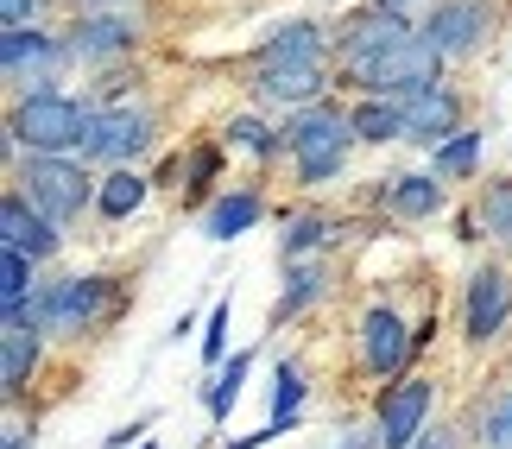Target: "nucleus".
<instances>
[{"label":"nucleus","instance_id":"6","mask_svg":"<svg viewBox=\"0 0 512 449\" xmlns=\"http://www.w3.org/2000/svg\"><path fill=\"white\" fill-rule=\"evenodd\" d=\"M424 38L443 57H462V51H475L481 38H494V7H487V0H443V7L430 13Z\"/></svg>","mask_w":512,"mask_h":449},{"label":"nucleus","instance_id":"15","mask_svg":"<svg viewBox=\"0 0 512 449\" xmlns=\"http://www.w3.org/2000/svg\"><path fill=\"white\" fill-rule=\"evenodd\" d=\"M127 45H133V19H121V13H95L70 38L76 57H114V51H127Z\"/></svg>","mask_w":512,"mask_h":449},{"label":"nucleus","instance_id":"1","mask_svg":"<svg viewBox=\"0 0 512 449\" xmlns=\"http://www.w3.org/2000/svg\"><path fill=\"white\" fill-rule=\"evenodd\" d=\"M354 70V83H367L373 95H424V89H437V70H443V51L430 45L424 32H411V38H399L392 51H373V57H361V64H348Z\"/></svg>","mask_w":512,"mask_h":449},{"label":"nucleus","instance_id":"26","mask_svg":"<svg viewBox=\"0 0 512 449\" xmlns=\"http://www.w3.org/2000/svg\"><path fill=\"white\" fill-rule=\"evenodd\" d=\"M317 291H323V272H317V266H298V272H291V291L279 298V317H298V310L317 298Z\"/></svg>","mask_w":512,"mask_h":449},{"label":"nucleus","instance_id":"12","mask_svg":"<svg viewBox=\"0 0 512 449\" xmlns=\"http://www.w3.org/2000/svg\"><path fill=\"white\" fill-rule=\"evenodd\" d=\"M399 114H405V140H449L456 133V102H449L443 89H424V95H405L399 102Z\"/></svg>","mask_w":512,"mask_h":449},{"label":"nucleus","instance_id":"38","mask_svg":"<svg viewBox=\"0 0 512 449\" xmlns=\"http://www.w3.org/2000/svg\"><path fill=\"white\" fill-rule=\"evenodd\" d=\"M140 449H152V443H140Z\"/></svg>","mask_w":512,"mask_h":449},{"label":"nucleus","instance_id":"24","mask_svg":"<svg viewBox=\"0 0 512 449\" xmlns=\"http://www.w3.org/2000/svg\"><path fill=\"white\" fill-rule=\"evenodd\" d=\"M475 152H481V133H449L437 146V171L443 178H462V171H475Z\"/></svg>","mask_w":512,"mask_h":449},{"label":"nucleus","instance_id":"7","mask_svg":"<svg viewBox=\"0 0 512 449\" xmlns=\"http://www.w3.org/2000/svg\"><path fill=\"white\" fill-rule=\"evenodd\" d=\"M152 121L140 108H114V114H95L89 108V133H83V159H133L146 146Z\"/></svg>","mask_w":512,"mask_h":449},{"label":"nucleus","instance_id":"34","mask_svg":"<svg viewBox=\"0 0 512 449\" xmlns=\"http://www.w3.org/2000/svg\"><path fill=\"white\" fill-rule=\"evenodd\" d=\"M418 449H456V443H449V431H424V443Z\"/></svg>","mask_w":512,"mask_h":449},{"label":"nucleus","instance_id":"9","mask_svg":"<svg viewBox=\"0 0 512 449\" xmlns=\"http://www.w3.org/2000/svg\"><path fill=\"white\" fill-rule=\"evenodd\" d=\"M0 234H7V247H19L26 260H51L57 253V234H51V216L26 197H7L0 203Z\"/></svg>","mask_w":512,"mask_h":449},{"label":"nucleus","instance_id":"37","mask_svg":"<svg viewBox=\"0 0 512 449\" xmlns=\"http://www.w3.org/2000/svg\"><path fill=\"white\" fill-rule=\"evenodd\" d=\"M83 7H127V0H83Z\"/></svg>","mask_w":512,"mask_h":449},{"label":"nucleus","instance_id":"17","mask_svg":"<svg viewBox=\"0 0 512 449\" xmlns=\"http://www.w3.org/2000/svg\"><path fill=\"white\" fill-rule=\"evenodd\" d=\"M317 51H323V32L317 26H285L279 38H266L260 64H317Z\"/></svg>","mask_w":512,"mask_h":449},{"label":"nucleus","instance_id":"5","mask_svg":"<svg viewBox=\"0 0 512 449\" xmlns=\"http://www.w3.org/2000/svg\"><path fill=\"white\" fill-rule=\"evenodd\" d=\"M95 304H102V279H57L32 310H13L7 323H38L51 336H70V329H83L95 317Z\"/></svg>","mask_w":512,"mask_h":449},{"label":"nucleus","instance_id":"8","mask_svg":"<svg viewBox=\"0 0 512 449\" xmlns=\"http://www.w3.org/2000/svg\"><path fill=\"white\" fill-rule=\"evenodd\" d=\"M424 412H430V380H399L392 393L380 399V443L386 449H411L424 431Z\"/></svg>","mask_w":512,"mask_h":449},{"label":"nucleus","instance_id":"3","mask_svg":"<svg viewBox=\"0 0 512 449\" xmlns=\"http://www.w3.org/2000/svg\"><path fill=\"white\" fill-rule=\"evenodd\" d=\"M83 133H89V108L64 102V95H26L13 114V140H26L32 152H70L83 146Z\"/></svg>","mask_w":512,"mask_h":449},{"label":"nucleus","instance_id":"2","mask_svg":"<svg viewBox=\"0 0 512 449\" xmlns=\"http://www.w3.org/2000/svg\"><path fill=\"white\" fill-rule=\"evenodd\" d=\"M291 152H298V171H304V184H323V178H336L342 159H348V140H354V114H336V108H317V114H304V121H291Z\"/></svg>","mask_w":512,"mask_h":449},{"label":"nucleus","instance_id":"30","mask_svg":"<svg viewBox=\"0 0 512 449\" xmlns=\"http://www.w3.org/2000/svg\"><path fill=\"white\" fill-rule=\"evenodd\" d=\"M228 133H234V140H241V146H247V152H272V133H266V127H260V121H234V127H228Z\"/></svg>","mask_w":512,"mask_h":449},{"label":"nucleus","instance_id":"29","mask_svg":"<svg viewBox=\"0 0 512 449\" xmlns=\"http://www.w3.org/2000/svg\"><path fill=\"white\" fill-rule=\"evenodd\" d=\"M317 241H323V222L317 216H298V222L285 228V253H310Z\"/></svg>","mask_w":512,"mask_h":449},{"label":"nucleus","instance_id":"16","mask_svg":"<svg viewBox=\"0 0 512 449\" xmlns=\"http://www.w3.org/2000/svg\"><path fill=\"white\" fill-rule=\"evenodd\" d=\"M32 329L38 323H7V329H0V386H7V393L26 386L32 361H38V336H32Z\"/></svg>","mask_w":512,"mask_h":449},{"label":"nucleus","instance_id":"4","mask_svg":"<svg viewBox=\"0 0 512 449\" xmlns=\"http://www.w3.org/2000/svg\"><path fill=\"white\" fill-rule=\"evenodd\" d=\"M19 184H26V197L45 209L51 222H70L76 209H83V197H89V178L70 159H57V152H32L26 171H19Z\"/></svg>","mask_w":512,"mask_h":449},{"label":"nucleus","instance_id":"28","mask_svg":"<svg viewBox=\"0 0 512 449\" xmlns=\"http://www.w3.org/2000/svg\"><path fill=\"white\" fill-rule=\"evenodd\" d=\"M241 380H247V355H234V361H228V374L215 380V393H209V412H228L234 393H241Z\"/></svg>","mask_w":512,"mask_h":449},{"label":"nucleus","instance_id":"10","mask_svg":"<svg viewBox=\"0 0 512 449\" xmlns=\"http://www.w3.org/2000/svg\"><path fill=\"white\" fill-rule=\"evenodd\" d=\"M399 38H411V26L392 7H373V13H361V19L342 26V51H348V64H361V57H373V51H392Z\"/></svg>","mask_w":512,"mask_h":449},{"label":"nucleus","instance_id":"25","mask_svg":"<svg viewBox=\"0 0 512 449\" xmlns=\"http://www.w3.org/2000/svg\"><path fill=\"white\" fill-rule=\"evenodd\" d=\"M298 399H304V374L298 367H279V393H272V431H285L298 418Z\"/></svg>","mask_w":512,"mask_h":449},{"label":"nucleus","instance_id":"35","mask_svg":"<svg viewBox=\"0 0 512 449\" xmlns=\"http://www.w3.org/2000/svg\"><path fill=\"white\" fill-rule=\"evenodd\" d=\"M373 7H392V13H405V7H411V0H373Z\"/></svg>","mask_w":512,"mask_h":449},{"label":"nucleus","instance_id":"13","mask_svg":"<svg viewBox=\"0 0 512 449\" xmlns=\"http://www.w3.org/2000/svg\"><path fill=\"white\" fill-rule=\"evenodd\" d=\"M506 310H512V285H506V272H481L475 285H468V336L487 342L494 329L506 323Z\"/></svg>","mask_w":512,"mask_h":449},{"label":"nucleus","instance_id":"21","mask_svg":"<svg viewBox=\"0 0 512 449\" xmlns=\"http://www.w3.org/2000/svg\"><path fill=\"white\" fill-rule=\"evenodd\" d=\"M437 203H443L437 178H399V184H392V209H399V216H430Z\"/></svg>","mask_w":512,"mask_h":449},{"label":"nucleus","instance_id":"20","mask_svg":"<svg viewBox=\"0 0 512 449\" xmlns=\"http://www.w3.org/2000/svg\"><path fill=\"white\" fill-rule=\"evenodd\" d=\"M95 203H102V216H133V209L146 203V178H140V171H114Z\"/></svg>","mask_w":512,"mask_h":449},{"label":"nucleus","instance_id":"19","mask_svg":"<svg viewBox=\"0 0 512 449\" xmlns=\"http://www.w3.org/2000/svg\"><path fill=\"white\" fill-rule=\"evenodd\" d=\"M354 140H405V114L392 102H361L354 108Z\"/></svg>","mask_w":512,"mask_h":449},{"label":"nucleus","instance_id":"33","mask_svg":"<svg viewBox=\"0 0 512 449\" xmlns=\"http://www.w3.org/2000/svg\"><path fill=\"white\" fill-rule=\"evenodd\" d=\"M0 13H7V26H32V19H38V0H0Z\"/></svg>","mask_w":512,"mask_h":449},{"label":"nucleus","instance_id":"27","mask_svg":"<svg viewBox=\"0 0 512 449\" xmlns=\"http://www.w3.org/2000/svg\"><path fill=\"white\" fill-rule=\"evenodd\" d=\"M487 234L512 241V184H487Z\"/></svg>","mask_w":512,"mask_h":449},{"label":"nucleus","instance_id":"36","mask_svg":"<svg viewBox=\"0 0 512 449\" xmlns=\"http://www.w3.org/2000/svg\"><path fill=\"white\" fill-rule=\"evenodd\" d=\"M373 443H380V437H354V443H342V449H373Z\"/></svg>","mask_w":512,"mask_h":449},{"label":"nucleus","instance_id":"22","mask_svg":"<svg viewBox=\"0 0 512 449\" xmlns=\"http://www.w3.org/2000/svg\"><path fill=\"white\" fill-rule=\"evenodd\" d=\"M45 57H51V45L32 26H7V76H13V83L26 76V64H45Z\"/></svg>","mask_w":512,"mask_h":449},{"label":"nucleus","instance_id":"18","mask_svg":"<svg viewBox=\"0 0 512 449\" xmlns=\"http://www.w3.org/2000/svg\"><path fill=\"white\" fill-rule=\"evenodd\" d=\"M253 222H260V197H222V203H215L209 209V241H234V234H241V228H253Z\"/></svg>","mask_w":512,"mask_h":449},{"label":"nucleus","instance_id":"23","mask_svg":"<svg viewBox=\"0 0 512 449\" xmlns=\"http://www.w3.org/2000/svg\"><path fill=\"white\" fill-rule=\"evenodd\" d=\"M26 285H32V260L19 247H7V260H0V298H7V317L26 310Z\"/></svg>","mask_w":512,"mask_h":449},{"label":"nucleus","instance_id":"14","mask_svg":"<svg viewBox=\"0 0 512 449\" xmlns=\"http://www.w3.org/2000/svg\"><path fill=\"white\" fill-rule=\"evenodd\" d=\"M260 95L279 108H298V102H317L323 95V70L317 64H266L260 70Z\"/></svg>","mask_w":512,"mask_h":449},{"label":"nucleus","instance_id":"11","mask_svg":"<svg viewBox=\"0 0 512 449\" xmlns=\"http://www.w3.org/2000/svg\"><path fill=\"white\" fill-rule=\"evenodd\" d=\"M361 348H367V367H373V374H392V367H405V355H411L418 342L405 336V323L392 317V310H367Z\"/></svg>","mask_w":512,"mask_h":449},{"label":"nucleus","instance_id":"31","mask_svg":"<svg viewBox=\"0 0 512 449\" xmlns=\"http://www.w3.org/2000/svg\"><path fill=\"white\" fill-rule=\"evenodd\" d=\"M222 336H228V304H215L209 336H203V355H209V361H222Z\"/></svg>","mask_w":512,"mask_h":449},{"label":"nucleus","instance_id":"32","mask_svg":"<svg viewBox=\"0 0 512 449\" xmlns=\"http://www.w3.org/2000/svg\"><path fill=\"white\" fill-rule=\"evenodd\" d=\"M487 449H512V412L506 405L494 412V424H487Z\"/></svg>","mask_w":512,"mask_h":449}]
</instances>
